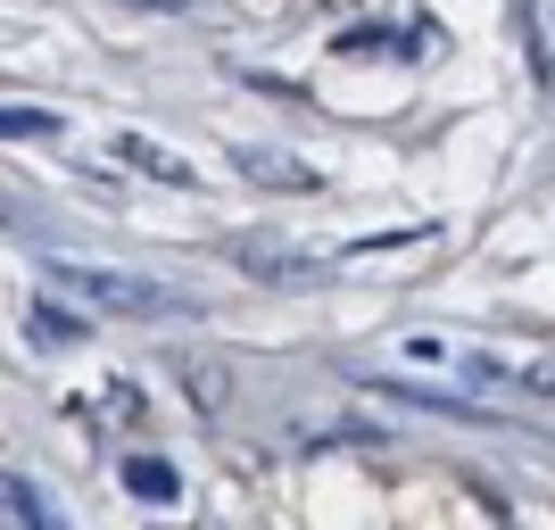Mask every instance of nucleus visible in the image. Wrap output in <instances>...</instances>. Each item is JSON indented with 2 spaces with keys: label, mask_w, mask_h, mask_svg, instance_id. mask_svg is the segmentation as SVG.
Wrapping results in <instances>:
<instances>
[{
  "label": "nucleus",
  "mask_w": 555,
  "mask_h": 530,
  "mask_svg": "<svg viewBox=\"0 0 555 530\" xmlns=\"http://www.w3.org/2000/svg\"><path fill=\"white\" fill-rule=\"evenodd\" d=\"M116 150H125V158H133L141 174H150V183H175V191H191V166L175 158V150H158V141H141V133H116Z\"/></svg>",
  "instance_id": "obj_5"
},
{
  "label": "nucleus",
  "mask_w": 555,
  "mask_h": 530,
  "mask_svg": "<svg viewBox=\"0 0 555 530\" xmlns=\"http://www.w3.org/2000/svg\"><path fill=\"white\" fill-rule=\"evenodd\" d=\"M141 9H183V0H141Z\"/></svg>",
  "instance_id": "obj_10"
},
{
  "label": "nucleus",
  "mask_w": 555,
  "mask_h": 530,
  "mask_svg": "<svg viewBox=\"0 0 555 530\" xmlns=\"http://www.w3.org/2000/svg\"><path fill=\"white\" fill-rule=\"evenodd\" d=\"M9 133H17V141H42V133H59V116H50V108H9Z\"/></svg>",
  "instance_id": "obj_8"
},
{
  "label": "nucleus",
  "mask_w": 555,
  "mask_h": 530,
  "mask_svg": "<svg viewBox=\"0 0 555 530\" xmlns=\"http://www.w3.org/2000/svg\"><path fill=\"white\" fill-rule=\"evenodd\" d=\"M25 332H34L42 348H67V340H83V323H75L67 307H50V299H34V307H25Z\"/></svg>",
  "instance_id": "obj_6"
},
{
  "label": "nucleus",
  "mask_w": 555,
  "mask_h": 530,
  "mask_svg": "<svg viewBox=\"0 0 555 530\" xmlns=\"http://www.w3.org/2000/svg\"><path fill=\"white\" fill-rule=\"evenodd\" d=\"M59 290H75L100 315H199V299L166 290V282H141V274H108V266H59Z\"/></svg>",
  "instance_id": "obj_1"
},
{
  "label": "nucleus",
  "mask_w": 555,
  "mask_h": 530,
  "mask_svg": "<svg viewBox=\"0 0 555 530\" xmlns=\"http://www.w3.org/2000/svg\"><path fill=\"white\" fill-rule=\"evenodd\" d=\"M108 415H116V423H133V415H141V398H133V382H108Z\"/></svg>",
  "instance_id": "obj_9"
},
{
  "label": "nucleus",
  "mask_w": 555,
  "mask_h": 530,
  "mask_svg": "<svg viewBox=\"0 0 555 530\" xmlns=\"http://www.w3.org/2000/svg\"><path fill=\"white\" fill-rule=\"evenodd\" d=\"M9 514H17V522H34V530L50 522V506L34 497V489H25V473H9Z\"/></svg>",
  "instance_id": "obj_7"
},
{
  "label": "nucleus",
  "mask_w": 555,
  "mask_h": 530,
  "mask_svg": "<svg viewBox=\"0 0 555 530\" xmlns=\"http://www.w3.org/2000/svg\"><path fill=\"white\" fill-rule=\"evenodd\" d=\"M473 373L481 382H514V390H539V398H555V357H473Z\"/></svg>",
  "instance_id": "obj_3"
},
{
  "label": "nucleus",
  "mask_w": 555,
  "mask_h": 530,
  "mask_svg": "<svg viewBox=\"0 0 555 530\" xmlns=\"http://www.w3.org/2000/svg\"><path fill=\"white\" fill-rule=\"evenodd\" d=\"M125 489H133L141 506H175V497H183V473L166 456H125Z\"/></svg>",
  "instance_id": "obj_4"
},
{
  "label": "nucleus",
  "mask_w": 555,
  "mask_h": 530,
  "mask_svg": "<svg viewBox=\"0 0 555 530\" xmlns=\"http://www.w3.org/2000/svg\"><path fill=\"white\" fill-rule=\"evenodd\" d=\"M232 174H249V183H274V191H315L324 174L307 158H282V150H232Z\"/></svg>",
  "instance_id": "obj_2"
}]
</instances>
